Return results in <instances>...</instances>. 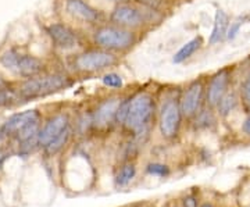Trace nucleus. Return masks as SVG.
Wrapping results in <instances>:
<instances>
[{
  "instance_id": "obj_27",
  "label": "nucleus",
  "mask_w": 250,
  "mask_h": 207,
  "mask_svg": "<svg viewBox=\"0 0 250 207\" xmlns=\"http://www.w3.org/2000/svg\"><path fill=\"white\" fill-rule=\"evenodd\" d=\"M181 206L182 207H200L199 205V198L195 193H188L181 199Z\"/></svg>"
},
{
  "instance_id": "obj_23",
  "label": "nucleus",
  "mask_w": 250,
  "mask_h": 207,
  "mask_svg": "<svg viewBox=\"0 0 250 207\" xmlns=\"http://www.w3.org/2000/svg\"><path fill=\"white\" fill-rule=\"evenodd\" d=\"M236 88L241 98V106L246 113H250V65L248 67L246 72L242 75Z\"/></svg>"
},
{
  "instance_id": "obj_31",
  "label": "nucleus",
  "mask_w": 250,
  "mask_h": 207,
  "mask_svg": "<svg viewBox=\"0 0 250 207\" xmlns=\"http://www.w3.org/2000/svg\"><path fill=\"white\" fill-rule=\"evenodd\" d=\"M107 1H110V3L114 6V4H118V3H124V1H129V0H107Z\"/></svg>"
},
{
  "instance_id": "obj_14",
  "label": "nucleus",
  "mask_w": 250,
  "mask_h": 207,
  "mask_svg": "<svg viewBox=\"0 0 250 207\" xmlns=\"http://www.w3.org/2000/svg\"><path fill=\"white\" fill-rule=\"evenodd\" d=\"M38 120H42V116L38 110H25V111H21V113H17L11 117L1 125L0 128V135L4 136V138H14L17 135L18 132L25 128L28 124L34 123V121H38Z\"/></svg>"
},
{
  "instance_id": "obj_17",
  "label": "nucleus",
  "mask_w": 250,
  "mask_h": 207,
  "mask_svg": "<svg viewBox=\"0 0 250 207\" xmlns=\"http://www.w3.org/2000/svg\"><path fill=\"white\" fill-rule=\"evenodd\" d=\"M241 106V98H239V92H238V88L235 86L231 90H228L225 95H224L221 100L217 103L215 106V113L218 118H228L236 108Z\"/></svg>"
},
{
  "instance_id": "obj_1",
  "label": "nucleus",
  "mask_w": 250,
  "mask_h": 207,
  "mask_svg": "<svg viewBox=\"0 0 250 207\" xmlns=\"http://www.w3.org/2000/svg\"><path fill=\"white\" fill-rule=\"evenodd\" d=\"M160 96L149 88H136L131 95V103L126 120L120 128L129 139L142 147L152 135L157 124Z\"/></svg>"
},
{
  "instance_id": "obj_3",
  "label": "nucleus",
  "mask_w": 250,
  "mask_h": 207,
  "mask_svg": "<svg viewBox=\"0 0 250 207\" xmlns=\"http://www.w3.org/2000/svg\"><path fill=\"white\" fill-rule=\"evenodd\" d=\"M166 18L167 17L160 13L145 9L138 3H135L134 0H129V1L114 4L108 11L107 21L118 27L126 28L146 35L152 29L161 25L166 21Z\"/></svg>"
},
{
  "instance_id": "obj_19",
  "label": "nucleus",
  "mask_w": 250,
  "mask_h": 207,
  "mask_svg": "<svg viewBox=\"0 0 250 207\" xmlns=\"http://www.w3.org/2000/svg\"><path fill=\"white\" fill-rule=\"evenodd\" d=\"M74 135H75V134H74L72 125L70 126V128H67V129H64L60 135L56 136L53 141H50V142L43 147L45 153L47 154V156H54V154L60 153L62 149L70 144V141H71V138Z\"/></svg>"
},
{
  "instance_id": "obj_11",
  "label": "nucleus",
  "mask_w": 250,
  "mask_h": 207,
  "mask_svg": "<svg viewBox=\"0 0 250 207\" xmlns=\"http://www.w3.org/2000/svg\"><path fill=\"white\" fill-rule=\"evenodd\" d=\"M206 81L207 75H199L181 86L179 106L185 123H190L206 106Z\"/></svg>"
},
{
  "instance_id": "obj_12",
  "label": "nucleus",
  "mask_w": 250,
  "mask_h": 207,
  "mask_svg": "<svg viewBox=\"0 0 250 207\" xmlns=\"http://www.w3.org/2000/svg\"><path fill=\"white\" fill-rule=\"evenodd\" d=\"M236 65H224L211 74H207L206 81V106L215 108L224 95L236 86Z\"/></svg>"
},
{
  "instance_id": "obj_13",
  "label": "nucleus",
  "mask_w": 250,
  "mask_h": 207,
  "mask_svg": "<svg viewBox=\"0 0 250 207\" xmlns=\"http://www.w3.org/2000/svg\"><path fill=\"white\" fill-rule=\"evenodd\" d=\"M72 125L71 114L68 111H60L54 114L46 123L41 126L39 134H38V145L41 147H45L50 141H53L57 135H60L64 129L70 128Z\"/></svg>"
},
{
  "instance_id": "obj_2",
  "label": "nucleus",
  "mask_w": 250,
  "mask_h": 207,
  "mask_svg": "<svg viewBox=\"0 0 250 207\" xmlns=\"http://www.w3.org/2000/svg\"><path fill=\"white\" fill-rule=\"evenodd\" d=\"M123 62L118 54L88 45L67 56V71L75 78H99L102 74L116 70Z\"/></svg>"
},
{
  "instance_id": "obj_18",
  "label": "nucleus",
  "mask_w": 250,
  "mask_h": 207,
  "mask_svg": "<svg viewBox=\"0 0 250 207\" xmlns=\"http://www.w3.org/2000/svg\"><path fill=\"white\" fill-rule=\"evenodd\" d=\"M217 121H218V116L214 108L205 106L189 124L193 126L195 131H208L217 125Z\"/></svg>"
},
{
  "instance_id": "obj_4",
  "label": "nucleus",
  "mask_w": 250,
  "mask_h": 207,
  "mask_svg": "<svg viewBox=\"0 0 250 207\" xmlns=\"http://www.w3.org/2000/svg\"><path fill=\"white\" fill-rule=\"evenodd\" d=\"M145 34L118 27L111 22H103L89 31V45L125 57L142 42Z\"/></svg>"
},
{
  "instance_id": "obj_9",
  "label": "nucleus",
  "mask_w": 250,
  "mask_h": 207,
  "mask_svg": "<svg viewBox=\"0 0 250 207\" xmlns=\"http://www.w3.org/2000/svg\"><path fill=\"white\" fill-rule=\"evenodd\" d=\"M62 10L74 25L90 31L106 22L108 13L95 6L90 0H62Z\"/></svg>"
},
{
  "instance_id": "obj_21",
  "label": "nucleus",
  "mask_w": 250,
  "mask_h": 207,
  "mask_svg": "<svg viewBox=\"0 0 250 207\" xmlns=\"http://www.w3.org/2000/svg\"><path fill=\"white\" fill-rule=\"evenodd\" d=\"M99 80L106 89L111 90V92H120V90L125 89L124 77L116 70H110V71L102 74L99 77Z\"/></svg>"
},
{
  "instance_id": "obj_7",
  "label": "nucleus",
  "mask_w": 250,
  "mask_h": 207,
  "mask_svg": "<svg viewBox=\"0 0 250 207\" xmlns=\"http://www.w3.org/2000/svg\"><path fill=\"white\" fill-rule=\"evenodd\" d=\"M45 31L52 45L62 52L74 53L89 45V31H85L70 22H50L46 25Z\"/></svg>"
},
{
  "instance_id": "obj_28",
  "label": "nucleus",
  "mask_w": 250,
  "mask_h": 207,
  "mask_svg": "<svg viewBox=\"0 0 250 207\" xmlns=\"http://www.w3.org/2000/svg\"><path fill=\"white\" fill-rule=\"evenodd\" d=\"M241 132L245 136L250 138V113H248V114H246V117L243 118V121H242Z\"/></svg>"
},
{
  "instance_id": "obj_8",
  "label": "nucleus",
  "mask_w": 250,
  "mask_h": 207,
  "mask_svg": "<svg viewBox=\"0 0 250 207\" xmlns=\"http://www.w3.org/2000/svg\"><path fill=\"white\" fill-rule=\"evenodd\" d=\"M125 90L111 92L108 90L106 95L99 98L92 108V118H93V132L98 134H107L117 128L116 117L118 107L121 104V100L124 98Z\"/></svg>"
},
{
  "instance_id": "obj_22",
  "label": "nucleus",
  "mask_w": 250,
  "mask_h": 207,
  "mask_svg": "<svg viewBox=\"0 0 250 207\" xmlns=\"http://www.w3.org/2000/svg\"><path fill=\"white\" fill-rule=\"evenodd\" d=\"M134 1L145 9L160 13L166 17H168L171 11L175 7V3L172 0H134Z\"/></svg>"
},
{
  "instance_id": "obj_34",
  "label": "nucleus",
  "mask_w": 250,
  "mask_h": 207,
  "mask_svg": "<svg viewBox=\"0 0 250 207\" xmlns=\"http://www.w3.org/2000/svg\"><path fill=\"white\" fill-rule=\"evenodd\" d=\"M171 207H182V206H171Z\"/></svg>"
},
{
  "instance_id": "obj_5",
  "label": "nucleus",
  "mask_w": 250,
  "mask_h": 207,
  "mask_svg": "<svg viewBox=\"0 0 250 207\" xmlns=\"http://www.w3.org/2000/svg\"><path fill=\"white\" fill-rule=\"evenodd\" d=\"M77 78L67 71H47L34 78L24 80L18 85V98L22 100L41 99L57 92L70 89L75 85Z\"/></svg>"
},
{
  "instance_id": "obj_26",
  "label": "nucleus",
  "mask_w": 250,
  "mask_h": 207,
  "mask_svg": "<svg viewBox=\"0 0 250 207\" xmlns=\"http://www.w3.org/2000/svg\"><path fill=\"white\" fill-rule=\"evenodd\" d=\"M17 100H20L17 89H0V107H9Z\"/></svg>"
},
{
  "instance_id": "obj_20",
  "label": "nucleus",
  "mask_w": 250,
  "mask_h": 207,
  "mask_svg": "<svg viewBox=\"0 0 250 207\" xmlns=\"http://www.w3.org/2000/svg\"><path fill=\"white\" fill-rule=\"evenodd\" d=\"M136 172H138V170H136V164H135L134 160L123 163L121 167H120L118 171H117L116 177H114V178H116L117 186L123 188V186L129 185V184L135 180Z\"/></svg>"
},
{
  "instance_id": "obj_15",
  "label": "nucleus",
  "mask_w": 250,
  "mask_h": 207,
  "mask_svg": "<svg viewBox=\"0 0 250 207\" xmlns=\"http://www.w3.org/2000/svg\"><path fill=\"white\" fill-rule=\"evenodd\" d=\"M231 24V18L227 14V11L223 9H217L214 14V21H213V28L208 35V45L215 46L225 41L227 31Z\"/></svg>"
},
{
  "instance_id": "obj_29",
  "label": "nucleus",
  "mask_w": 250,
  "mask_h": 207,
  "mask_svg": "<svg viewBox=\"0 0 250 207\" xmlns=\"http://www.w3.org/2000/svg\"><path fill=\"white\" fill-rule=\"evenodd\" d=\"M0 89H14L13 85H11V82L7 81L1 74H0Z\"/></svg>"
},
{
  "instance_id": "obj_32",
  "label": "nucleus",
  "mask_w": 250,
  "mask_h": 207,
  "mask_svg": "<svg viewBox=\"0 0 250 207\" xmlns=\"http://www.w3.org/2000/svg\"><path fill=\"white\" fill-rule=\"evenodd\" d=\"M200 207H214V206H213L211 203H202V205H200Z\"/></svg>"
},
{
  "instance_id": "obj_30",
  "label": "nucleus",
  "mask_w": 250,
  "mask_h": 207,
  "mask_svg": "<svg viewBox=\"0 0 250 207\" xmlns=\"http://www.w3.org/2000/svg\"><path fill=\"white\" fill-rule=\"evenodd\" d=\"M10 156V153H7V152H4V150H0V168L3 167V164H4V162L7 160V157Z\"/></svg>"
},
{
  "instance_id": "obj_25",
  "label": "nucleus",
  "mask_w": 250,
  "mask_h": 207,
  "mask_svg": "<svg viewBox=\"0 0 250 207\" xmlns=\"http://www.w3.org/2000/svg\"><path fill=\"white\" fill-rule=\"evenodd\" d=\"M246 20H248V17H246V16H243V17H238L236 20L231 21V24H229V27H228V31H227L225 41H235V39H236V36L239 35V32H241L243 24L246 22Z\"/></svg>"
},
{
  "instance_id": "obj_6",
  "label": "nucleus",
  "mask_w": 250,
  "mask_h": 207,
  "mask_svg": "<svg viewBox=\"0 0 250 207\" xmlns=\"http://www.w3.org/2000/svg\"><path fill=\"white\" fill-rule=\"evenodd\" d=\"M179 92H181V86H177L175 89L166 93L164 98H160L159 100V113H157L156 125L161 138L167 142L178 139L181 135V129L185 123V118L179 106Z\"/></svg>"
},
{
  "instance_id": "obj_24",
  "label": "nucleus",
  "mask_w": 250,
  "mask_h": 207,
  "mask_svg": "<svg viewBox=\"0 0 250 207\" xmlns=\"http://www.w3.org/2000/svg\"><path fill=\"white\" fill-rule=\"evenodd\" d=\"M145 170H146V174H149L152 177H159V178H167L171 174L170 166L160 162L149 163Z\"/></svg>"
},
{
  "instance_id": "obj_16",
  "label": "nucleus",
  "mask_w": 250,
  "mask_h": 207,
  "mask_svg": "<svg viewBox=\"0 0 250 207\" xmlns=\"http://www.w3.org/2000/svg\"><path fill=\"white\" fill-rule=\"evenodd\" d=\"M205 46V38L202 35L193 36L192 39H189L184 45L179 47L178 50L172 56V63L182 64L190 60L196 53H199Z\"/></svg>"
},
{
  "instance_id": "obj_10",
  "label": "nucleus",
  "mask_w": 250,
  "mask_h": 207,
  "mask_svg": "<svg viewBox=\"0 0 250 207\" xmlns=\"http://www.w3.org/2000/svg\"><path fill=\"white\" fill-rule=\"evenodd\" d=\"M0 64L14 75L24 80L34 78L47 72V64L34 54L21 53L17 49H10L0 56Z\"/></svg>"
},
{
  "instance_id": "obj_33",
  "label": "nucleus",
  "mask_w": 250,
  "mask_h": 207,
  "mask_svg": "<svg viewBox=\"0 0 250 207\" xmlns=\"http://www.w3.org/2000/svg\"><path fill=\"white\" fill-rule=\"evenodd\" d=\"M172 1H174V3H175V1H177V0H172ZM178 1H182V0H178Z\"/></svg>"
}]
</instances>
